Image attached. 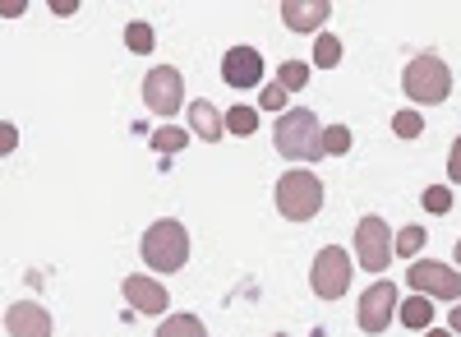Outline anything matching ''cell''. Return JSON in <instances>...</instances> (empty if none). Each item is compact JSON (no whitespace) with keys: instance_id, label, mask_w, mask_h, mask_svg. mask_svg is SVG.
<instances>
[{"instance_id":"1","label":"cell","mask_w":461,"mask_h":337,"mask_svg":"<svg viewBox=\"0 0 461 337\" xmlns=\"http://www.w3.org/2000/svg\"><path fill=\"white\" fill-rule=\"evenodd\" d=\"M323 134H328V130L319 125V116H314L310 106L286 111V116H277V125H273V143H277V153H282L286 162H300V167H310V162L328 158Z\"/></svg>"},{"instance_id":"2","label":"cell","mask_w":461,"mask_h":337,"mask_svg":"<svg viewBox=\"0 0 461 337\" xmlns=\"http://www.w3.org/2000/svg\"><path fill=\"white\" fill-rule=\"evenodd\" d=\"M139 254L148 259L152 273H180L189 264V232H185V222H176V217L152 222V227L143 232Z\"/></svg>"},{"instance_id":"3","label":"cell","mask_w":461,"mask_h":337,"mask_svg":"<svg viewBox=\"0 0 461 337\" xmlns=\"http://www.w3.org/2000/svg\"><path fill=\"white\" fill-rule=\"evenodd\" d=\"M319 208H323V180L310 167H291L277 180V213L286 222H310L319 217Z\"/></svg>"},{"instance_id":"4","label":"cell","mask_w":461,"mask_h":337,"mask_svg":"<svg viewBox=\"0 0 461 337\" xmlns=\"http://www.w3.org/2000/svg\"><path fill=\"white\" fill-rule=\"evenodd\" d=\"M402 88H406V97L420 102V106L447 102V93H452V69H447L443 56L425 51V56H415V60L402 69Z\"/></svg>"},{"instance_id":"5","label":"cell","mask_w":461,"mask_h":337,"mask_svg":"<svg viewBox=\"0 0 461 337\" xmlns=\"http://www.w3.org/2000/svg\"><path fill=\"white\" fill-rule=\"evenodd\" d=\"M310 287H314L319 301H337V296H346V287H351V254H346L341 245H323L314 254Z\"/></svg>"},{"instance_id":"6","label":"cell","mask_w":461,"mask_h":337,"mask_svg":"<svg viewBox=\"0 0 461 337\" xmlns=\"http://www.w3.org/2000/svg\"><path fill=\"white\" fill-rule=\"evenodd\" d=\"M406 287H415V296H429V301H452L461 305V273L447 264H434V259H415Z\"/></svg>"},{"instance_id":"7","label":"cell","mask_w":461,"mask_h":337,"mask_svg":"<svg viewBox=\"0 0 461 337\" xmlns=\"http://www.w3.org/2000/svg\"><path fill=\"white\" fill-rule=\"evenodd\" d=\"M393 232H388V222L383 217H360V227H356V259H360V269L365 273H383L397 259L393 250Z\"/></svg>"},{"instance_id":"8","label":"cell","mask_w":461,"mask_h":337,"mask_svg":"<svg viewBox=\"0 0 461 337\" xmlns=\"http://www.w3.org/2000/svg\"><path fill=\"white\" fill-rule=\"evenodd\" d=\"M143 102H148V111H158V116H176V111L185 106V79H180V69H176V65L148 69Z\"/></svg>"},{"instance_id":"9","label":"cell","mask_w":461,"mask_h":337,"mask_svg":"<svg viewBox=\"0 0 461 337\" xmlns=\"http://www.w3.org/2000/svg\"><path fill=\"white\" fill-rule=\"evenodd\" d=\"M397 310H402L397 282H374V287L360 296V328H365V332H388Z\"/></svg>"},{"instance_id":"10","label":"cell","mask_w":461,"mask_h":337,"mask_svg":"<svg viewBox=\"0 0 461 337\" xmlns=\"http://www.w3.org/2000/svg\"><path fill=\"white\" fill-rule=\"evenodd\" d=\"M221 79L230 84V88H263V56H258V47H230L226 56H221Z\"/></svg>"},{"instance_id":"11","label":"cell","mask_w":461,"mask_h":337,"mask_svg":"<svg viewBox=\"0 0 461 337\" xmlns=\"http://www.w3.org/2000/svg\"><path fill=\"white\" fill-rule=\"evenodd\" d=\"M121 291H125V301H130L134 314H167V305H171L167 287L158 278H148V273H130L121 282Z\"/></svg>"},{"instance_id":"12","label":"cell","mask_w":461,"mask_h":337,"mask_svg":"<svg viewBox=\"0 0 461 337\" xmlns=\"http://www.w3.org/2000/svg\"><path fill=\"white\" fill-rule=\"evenodd\" d=\"M5 332L10 337H51V314L37 301H14L5 310Z\"/></svg>"},{"instance_id":"13","label":"cell","mask_w":461,"mask_h":337,"mask_svg":"<svg viewBox=\"0 0 461 337\" xmlns=\"http://www.w3.org/2000/svg\"><path fill=\"white\" fill-rule=\"evenodd\" d=\"M328 19H332L328 0H286V5H282V23L291 32H319Z\"/></svg>"},{"instance_id":"14","label":"cell","mask_w":461,"mask_h":337,"mask_svg":"<svg viewBox=\"0 0 461 337\" xmlns=\"http://www.w3.org/2000/svg\"><path fill=\"white\" fill-rule=\"evenodd\" d=\"M189 130H194L203 143H221V134H226V116H221L212 102H189Z\"/></svg>"},{"instance_id":"15","label":"cell","mask_w":461,"mask_h":337,"mask_svg":"<svg viewBox=\"0 0 461 337\" xmlns=\"http://www.w3.org/2000/svg\"><path fill=\"white\" fill-rule=\"evenodd\" d=\"M397 319H402L406 328L429 332V328H434V301H429V296H406L402 310H397Z\"/></svg>"},{"instance_id":"16","label":"cell","mask_w":461,"mask_h":337,"mask_svg":"<svg viewBox=\"0 0 461 337\" xmlns=\"http://www.w3.org/2000/svg\"><path fill=\"white\" fill-rule=\"evenodd\" d=\"M158 337H208V328H203L199 314H171V319L158 328Z\"/></svg>"},{"instance_id":"17","label":"cell","mask_w":461,"mask_h":337,"mask_svg":"<svg viewBox=\"0 0 461 337\" xmlns=\"http://www.w3.org/2000/svg\"><path fill=\"white\" fill-rule=\"evenodd\" d=\"M425 241H429V232H425V227H415V222H411V227H402V232H397L393 250H397V259H415L420 250H425Z\"/></svg>"},{"instance_id":"18","label":"cell","mask_w":461,"mask_h":337,"mask_svg":"<svg viewBox=\"0 0 461 337\" xmlns=\"http://www.w3.org/2000/svg\"><path fill=\"white\" fill-rule=\"evenodd\" d=\"M125 47H130L134 56H148L152 47H158V32H152L143 19H134V23H125Z\"/></svg>"},{"instance_id":"19","label":"cell","mask_w":461,"mask_h":337,"mask_svg":"<svg viewBox=\"0 0 461 337\" xmlns=\"http://www.w3.org/2000/svg\"><path fill=\"white\" fill-rule=\"evenodd\" d=\"M277 84H282L286 93H300L304 84H310V65H304V60H282V69H277Z\"/></svg>"},{"instance_id":"20","label":"cell","mask_w":461,"mask_h":337,"mask_svg":"<svg viewBox=\"0 0 461 337\" xmlns=\"http://www.w3.org/2000/svg\"><path fill=\"white\" fill-rule=\"evenodd\" d=\"M314 65H323V69H337L341 65V42L332 32H319L314 37Z\"/></svg>"},{"instance_id":"21","label":"cell","mask_w":461,"mask_h":337,"mask_svg":"<svg viewBox=\"0 0 461 337\" xmlns=\"http://www.w3.org/2000/svg\"><path fill=\"white\" fill-rule=\"evenodd\" d=\"M258 130V111L254 106H230L226 111V134H254Z\"/></svg>"},{"instance_id":"22","label":"cell","mask_w":461,"mask_h":337,"mask_svg":"<svg viewBox=\"0 0 461 337\" xmlns=\"http://www.w3.org/2000/svg\"><path fill=\"white\" fill-rule=\"evenodd\" d=\"M393 134L397 139H420V134H425V116H420V111H397V116H393Z\"/></svg>"},{"instance_id":"23","label":"cell","mask_w":461,"mask_h":337,"mask_svg":"<svg viewBox=\"0 0 461 337\" xmlns=\"http://www.w3.org/2000/svg\"><path fill=\"white\" fill-rule=\"evenodd\" d=\"M286 102H291V93H286L282 84H263V88H258V106H263V111H277V116H286Z\"/></svg>"},{"instance_id":"24","label":"cell","mask_w":461,"mask_h":337,"mask_svg":"<svg viewBox=\"0 0 461 337\" xmlns=\"http://www.w3.org/2000/svg\"><path fill=\"white\" fill-rule=\"evenodd\" d=\"M420 204H425V213H452V190H447V185H429V190L425 195H420Z\"/></svg>"},{"instance_id":"25","label":"cell","mask_w":461,"mask_h":337,"mask_svg":"<svg viewBox=\"0 0 461 337\" xmlns=\"http://www.w3.org/2000/svg\"><path fill=\"white\" fill-rule=\"evenodd\" d=\"M152 148H158V153H180V148H185V130H176V125H162L158 134H152Z\"/></svg>"},{"instance_id":"26","label":"cell","mask_w":461,"mask_h":337,"mask_svg":"<svg viewBox=\"0 0 461 337\" xmlns=\"http://www.w3.org/2000/svg\"><path fill=\"white\" fill-rule=\"evenodd\" d=\"M323 148H328L332 158L351 153V125H328V134H323Z\"/></svg>"},{"instance_id":"27","label":"cell","mask_w":461,"mask_h":337,"mask_svg":"<svg viewBox=\"0 0 461 337\" xmlns=\"http://www.w3.org/2000/svg\"><path fill=\"white\" fill-rule=\"evenodd\" d=\"M447 180H452V185H461V134H456L452 153H447Z\"/></svg>"},{"instance_id":"28","label":"cell","mask_w":461,"mask_h":337,"mask_svg":"<svg viewBox=\"0 0 461 337\" xmlns=\"http://www.w3.org/2000/svg\"><path fill=\"white\" fill-rule=\"evenodd\" d=\"M14 143H19V130H14V121H5L0 125V153H14Z\"/></svg>"},{"instance_id":"29","label":"cell","mask_w":461,"mask_h":337,"mask_svg":"<svg viewBox=\"0 0 461 337\" xmlns=\"http://www.w3.org/2000/svg\"><path fill=\"white\" fill-rule=\"evenodd\" d=\"M447 323H452V332H461V305H452V314H447Z\"/></svg>"},{"instance_id":"30","label":"cell","mask_w":461,"mask_h":337,"mask_svg":"<svg viewBox=\"0 0 461 337\" xmlns=\"http://www.w3.org/2000/svg\"><path fill=\"white\" fill-rule=\"evenodd\" d=\"M425 337H452V328H429Z\"/></svg>"},{"instance_id":"31","label":"cell","mask_w":461,"mask_h":337,"mask_svg":"<svg viewBox=\"0 0 461 337\" xmlns=\"http://www.w3.org/2000/svg\"><path fill=\"white\" fill-rule=\"evenodd\" d=\"M456 269H461V241H456Z\"/></svg>"},{"instance_id":"32","label":"cell","mask_w":461,"mask_h":337,"mask_svg":"<svg viewBox=\"0 0 461 337\" xmlns=\"http://www.w3.org/2000/svg\"><path fill=\"white\" fill-rule=\"evenodd\" d=\"M277 337H286V332H277Z\"/></svg>"}]
</instances>
